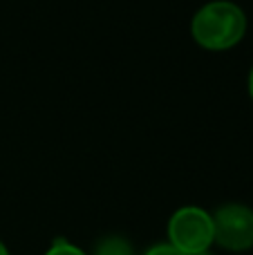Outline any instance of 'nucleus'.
<instances>
[{
	"label": "nucleus",
	"mask_w": 253,
	"mask_h": 255,
	"mask_svg": "<svg viewBox=\"0 0 253 255\" xmlns=\"http://www.w3.org/2000/svg\"><path fill=\"white\" fill-rule=\"evenodd\" d=\"M247 16L236 2L215 0L193 16L191 34L200 47L211 52H222L245 38Z\"/></svg>",
	"instance_id": "obj_1"
},
{
	"label": "nucleus",
	"mask_w": 253,
	"mask_h": 255,
	"mask_svg": "<svg viewBox=\"0 0 253 255\" xmlns=\"http://www.w3.org/2000/svg\"><path fill=\"white\" fill-rule=\"evenodd\" d=\"M170 244L179 251L195 255L206 253L213 244V217L197 206L179 208L168 224Z\"/></svg>",
	"instance_id": "obj_2"
},
{
	"label": "nucleus",
	"mask_w": 253,
	"mask_h": 255,
	"mask_svg": "<svg viewBox=\"0 0 253 255\" xmlns=\"http://www.w3.org/2000/svg\"><path fill=\"white\" fill-rule=\"evenodd\" d=\"M213 217V242L227 251H247L253 247V211L245 204H227Z\"/></svg>",
	"instance_id": "obj_3"
},
{
	"label": "nucleus",
	"mask_w": 253,
	"mask_h": 255,
	"mask_svg": "<svg viewBox=\"0 0 253 255\" xmlns=\"http://www.w3.org/2000/svg\"><path fill=\"white\" fill-rule=\"evenodd\" d=\"M94 255H132V249L121 238H108L97 247Z\"/></svg>",
	"instance_id": "obj_4"
},
{
	"label": "nucleus",
	"mask_w": 253,
	"mask_h": 255,
	"mask_svg": "<svg viewBox=\"0 0 253 255\" xmlns=\"http://www.w3.org/2000/svg\"><path fill=\"white\" fill-rule=\"evenodd\" d=\"M45 255H85L81 249H76V247H72V244H67L65 240H56L54 242V247L49 249Z\"/></svg>",
	"instance_id": "obj_5"
},
{
	"label": "nucleus",
	"mask_w": 253,
	"mask_h": 255,
	"mask_svg": "<svg viewBox=\"0 0 253 255\" xmlns=\"http://www.w3.org/2000/svg\"><path fill=\"white\" fill-rule=\"evenodd\" d=\"M146 255H188V253L175 249L173 244H159V247H152ZM195 255H206V253H195Z\"/></svg>",
	"instance_id": "obj_6"
},
{
	"label": "nucleus",
	"mask_w": 253,
	"mask_h": 255,
	"mask_svg": "<svg viewBox=\"0 0 253 255\" xmlns=\"http://www.w3.org/2000/svg\"><path fill=\"white\" fill-rule=\"evenodd\" d=\"M249 94L253 99V67H251V74H249Z\"/></svg>",
	"instance_id": "obj_7"
},
{
	"label": "nucleus",
	"mask_w": 253,
	"mask_h": 255,
	"mask_svg": "<svg viewBox=\"0 0 253 255\" xmlns=\"http://www.w3.org/2000/svg\"><path fill=\"white\" fill-rule=\"evenodd\" d=\"M0 255H9V251H7V247H4L2 242H0Z\"/></svg>",
	"instance_id": "obj_8"
}]
</instances>
